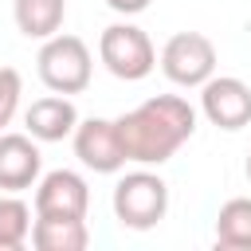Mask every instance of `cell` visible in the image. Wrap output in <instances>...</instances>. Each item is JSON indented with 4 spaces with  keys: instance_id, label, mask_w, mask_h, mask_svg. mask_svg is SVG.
I'll return each mask as SVG.
<instances>
[{
    "instance_id": "2",
    "label": "cell",
    "mask_w": 251,
    "mask_h": 251,
    "mask_svg": "<svg viewBox=\"0 0 251 251\" xmlns=\"http://www.w3.org/2000/svg\"><path fill=\"white\" fill-rule=\"evenodd\" d=\"M110 204H114V216H118L122 227H129V231H149V227H157V224L165 220V212H169V184H165L157 173H149V169H133V173H126V176L114 184Z\"/></svg>"
},
{
    "instance_id": "13",
    "label": "cell",
    "mask_w": 251,
    "mask_h": 251,
    "mask_svg": "<svg viewBox=\"0 0 251 251\" xmlns=\"http://www.w3.org/2000/svg\"><path fill=\"white\" fill-rule=\"evenodd\" d=\"M216 243L224 251H251V196H231L220 208Z\"/></svg>"
},
{
    "instance_id": "12",
    "label": "cell",
    "mask_w": 251,
    "mask_h": 251,
    "mask_svg": "<svg viewBox=\"0 0 251 251\" xmlns=\"http://www.w3.org/2000/svg\"><path fill=\"white\" fill-rule=\"evenodd\" d=\"M12 20H16L20 35H27V39H51L55 31H63L67 0H12Z\"/></svg>"
},
{
    "instance_id": "8",
    "label": "cell",
    "mask_w": 251,
    "mask_h": 251,
    "mask_svg": "<svg viewBox=\"0 0 251 251\" xmlns=\"http://www.w3.org/2000/svg\"><path fill=\"white\" fill-rule=\"evenodd\" d=\"M90 188L75 169H51L35 180V216H86Z\"/></svg>"
},
{
    "instance_id": "5",
    "label": "cell",
    "mask_w": 251,
    "mask_h": 251,
    "mask_svg": "<svg viewBox=\"0 0 251 251\" xmlns=\"http://www.w3.org/2000/svg\"><path fill=\"white\" fill-rule=\"evenodd\" d=\"M161 71L173 86H204L216 75V43L200 31H176L161 47Z\"/></svg>"
},
{
    "instance_id": "16",
    "label": "cell",
    "mask_w": 251,
    "mask_h": 251,
    "mask_svg": "<svg viewBox=\"0 0 251 251\" xmlns=\"http://www.w3.org/2000/svg\"><path fill=\"white\" fill-rule=\"evenodd\" d=\"M106 4H110L118 16H137V12H145L153 0H106Z\"/></svg>"
},
{
    "instance_id": "17",
    "label": "cell",
    "mask_w": 251,
    "mask_h": 251,
    "mask_svg": "<svg viewBox=\"0 0 251 251\" xmlns=\"http://www.w3.org/2000/svg\"><path fill=\"white\" fill-rule=\"evenodd\" d=\"M243 173H247V180H251V153H247V165H243Z\"/></svg>"
},
{
    "instance_id": "1",
    "label": "cell",
    "mask_w": 251,
    "mask_h": 251,
    "mask_svg": "<svg viewBox=\"0 0 251 251\" xmlns=\"http://www.w3.org/2000/svg\"><path fill=\"white\" fill-rule=\"evenodd\" d=\"M114 122H118L126 161L133 165H165L196 133V110L180 94H153Z\"/></svg>"
},
{
    "instance_id": "4",
    "label": "cell",
    "mask_w": 251,
    "mask_h": 251,
    "mask_svg": "<svg viewBox=\"0 0 251 251\" xmlns=\"http://www.w3.org/2000/svg\"><path fill=\"white\" fill-rule=\"evenodd\" d=\"M98 59L114 78L141 82L157 67V47L137 24H110L98 35Z\"/></svg>"
},
{
    "instance_id": "9",
    "label": "cell",
    "mask_w": 251,
    "mask_h": 251,
    "mask_svg": "<svg viewBox=\"0 0 251 251\" xmlns=\"http://www.w3.org/2000/svg\"><path fill=\"white\" fill-rule=\"evenodd\" d=\"M43 173V153L31 133H4L0 129V192L35 188Z\"/></svg>"
},
{
    "instance_id": "10",
    "label": "cell",
    "mask_w": 251,
    "mask_h": 251,
    "mask_svg": "<svg viewBox=\"0 0 251 251\" xmlns=\"http://www.w3.org/2000/svg\"><path fill=\"white\" fill-rule=\"evenodd\" d=\"M24 126H27V133L35 141H63L78 126V110H75L71 94H43V98H35L27 106Z\"/></svg>"
},
{
    "instance_id": "14",
    "label": "cell",
    "mask_w": 251,
    "mask_h": 251,
    "mask_svg": "<svg viewBox=\"0 0 251 251\" xmlns=\"http://www.w3.org/2000/svg\"><path fill=\"white\" fill-rule=\"evenodd\" d=\"M31 239V208L8 192L0 196V251H20Z\"/></svg>"
},
{
    "instance_id": "11",
    "label": "cell",
    "mask_w": 251,
    "mask_h": 251,
    "mask_svg": "<svg viewBox=\"0 0 251 251\" xmlns=\"http://www.w3.org/2000/svg\"><path fill=\"white\" fill-rule=\"evenodd\" d=\"M86 243H90L86 216H35L31 220L35 251H86Z\"/></svg>"
},
{
    "instance_id": "15",
    "label": "cell",
    "mask_w": 251,
    "mask_h": 251,
    "mask_svg": "<svg viewBox=\"0 0 251 251\" xmlns=\"http://www.w3.org/2000/svg\"><path fill=\"white\" fill-rule=\"evenodd\" d=\"M20 98H24V78L16 67H0V129L12 126L16 110H20Z\"/></svg>"
},
{
    "instance_id": "7",
    "label": "cell",
    "mask_w": 251,
    "mask_h": 251,
    "mask_svg": "<svg viewBox=\"0 0 251 251\" xmlns=\"http://www.w3.org/2000/svg\"><path fill=\"white\" fill-rule=\"evenodd\" d=\"M71 141H75V157H78L86 169H94V173H118V169L126 165V149H122V137H118V122H110V118H86V122L78 118Z\"/></svg>"
},
{
    "instance_id": "6",
    "label": "cell",
    "mask_w": 251,
    "mask_h": 251,
    "mask_svg": "<svg viewBox=\"0 0 251 251\" xmlns=\"http://www.w3.org/2000/svg\"><path fill=\"white\" fill-rule=\"evenodd\" d=\"M200 114L227 133L251 126V86L235 75H212L200 86Z\"/></svg>"
},
{
    "instance_id": "3",
    "label": "cell",
    "mask_w": 251,
    "mask_h": 251,
    "mask_svg": "<svg viewBox=\"0 0 251 251\" xmlns=\"http://www.w3.org/2000/svg\"><path fill=\"white\" fill-rule=\"evenodd\" d=\"M35 67H39V82L51 94H82L90 86L94 59H90V47L78 35L55 31L51 39H43V47L35 55Z\"/></svg>"
}]
</instances>
